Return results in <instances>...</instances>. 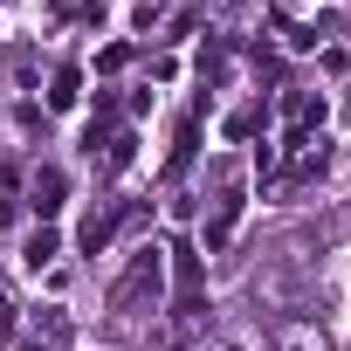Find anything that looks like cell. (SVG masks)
<instances>
[{
  "label": "cell",
  "mask_w": 351,
  "mask_h": 351,
  "mask_svg": "<svg viewBox=\"0 0 351 351\" xmlns=\"http://www.w3.org/2000/svg\"><path fill=\"white\" fill-rule=\"evenodd\" d=\"M35 207H42V214L62 207V172H42V180H35Z\"/></svg>",
  "instance_id": "obj_2"
},
{
  "label": "cell",
  "mask_w": 351,
  "mask_h": 351,
  "mask_svg": "<svg viewBox=\"0 0 351 351\" xmlns=\"http://www.w3.org/2000/svg\"><path fill=\"white\" fill-rule=\"evenodd\" d=\"M49 104H56V110H69V104H76V69H62V76H56V90H49Z\"/></svg>",
  "instance_id": "obj_4"
},
{
  "label": "cell",
  "mask_w": 351,
  "mask_h": 351,
  "mask_svg": "<svg viewBox=\"0 0 351 351\" xmlns=\"http://www.w3.org/2000/svg\"><path fill=\"white\" fill-rule=\"evenodd\" d=\"M104 241H110V221H104V214H97V221H90V228H83V248H90V255H97V248H104Z\"/></svg>",
  "instance_id": "obj_5"
},
{
  "label": "cell",
  "mask_w": 351,
  "mask_h": 351,
  "mask_svg": "<svg viewBox=\"0 0 351 351\" xmlns=\"http://www.w3.org/2000/svg\"><path fill=\"white\" fill-rule=\"evenodd\" d=\"M172 255H180V262H172V269H180V289L193 296V289H200V255H193L186 241H180V248H172Z\"/></svg>",
  "instance_id": "obj_3"
},
{
  "label": "cell",
  "mask_w": 351,
  "mask_h": 351,
  "mask_svg": "<svg viewBox=\"0 0 351 351\" xmlns=\"http://www.w3.org/2000/svg\"><path fill=\"white\" fill-rule=\"evenodd\" d=\"M21 262H28V269L56 262V228H35V234H28V248H21Z\"/></svg>",
  "instance_id": "obj_1"
}]
</instances>
